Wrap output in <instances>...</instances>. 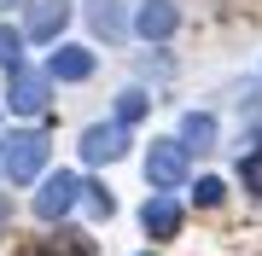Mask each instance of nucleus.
<instances>
[{
	"label": "nucleus",
	"mask_w": 262,
	"mask_h": 256,
	"mask_svg": "<svg viewBox=\"0 0 262 256\" xmlns=\"http://www.w3.org/2000/svg\"><path fill=\"white\" fill-rule=\"evenodd\" d=\"M47 134H35V128H24V134H12L6 140V175L12 180H35L41 169H47Z\"/></svg>",
	"instance_id": "f257e3e1"
},
{
	"label": "nucleus",
	"mask_w": 262,
	"mask_h": 256,
	"mask_svg": "<svg viewBox=\"0 0 262 256\" xmlns=\"http://www.w3.org/2000/svg\"><path fill=\"white\" fill-rule=\"evenodd\" d=\"M187 169H192V152H187L181 140H158V146H151V157H146L151 187H163V192L187 187Z\"/></svg>",
	"instance_id": "f03ea898"
},
{
	"label": "nucleus",
	"mask_w": 262,
	"mask_h": 256,
	"mask_svg": "<svg viewBox=\"0 0 262 256\" xmlns=\"http://www.w3.org/2000/svg\"><path fill=\"white\" fill-rule=\"evenodd\" d=\"M47 87H53V76H47V70H12V94H6V105H12V111H18V117H35L41 111V105H47Z\"/></svg>",
	"instance_id": "7ed1b4c3"
},
{
	"label": "nucleus",
	"mask_w": 262,
	"mask_h": 256,
	"mask_svg": "<svg viewBox=\"0 0 262 256\" xmlns=\"http://www.w3.org/2000/svg\"><path fill=\"white\" fill-rule=\"evenodd\" d=\"M122 152H128V123H99L82 134V157L88 163H117Z\"/></svg>",
	"instance_id": "20e7f679"
},
{
	"label": "nucleus",
	"mask_w": 262,
	"mask_h": 256,
	"mask_svg": "<svg viewBox=\"0 0 262 256\" xmlns=\"http://www.w3.org/2000/svg\"><path fill=\"white\" fill-rule=\"evenodd\" d=\"M76 192H82V180H76V175H47V180H41V192H35V216H41V221H58V216L76 204Z\"/></svg>",
	"instance_id": "39448f33"
},
{
	"label": "nucleus",
	"mask_w": 262,
	"mask_h": 256,
	"mask_svg": "<svg viewBox=\"0 0 262 256\" xmlns=\"http://www.w3.org/2000/svg\"><path fill=\"white\" fill-rule=\"evenodd\" d=\"M70 18V0H29V18H24V35L29 41H53Z\"/></svg>",
	"instance_id": "423d86ee"
},
{
	"label": "nucleus",
	"mask_w": 262,
	"mask_h": 256,
	"mask_svg": "<svg viewBox=\"0 0 262 256\" xmlns=\"http://www.w3.org/2000/svg\"><path fill=\"white\" fill-rule=\"evenodd\" d=\"M82 12H88V29H94L99 41H122V35H128L122 0H82Z\"/></svg>",
	"instance_id": "0eeeda50"
},
{
	"label": "nucleus",
	"mask_w": 262,
	"mask_h": 256,
	"mask_svg": "<svg viewBox=\"0 0 262 256\" xmlns=\"http://www.w3.org/2000/svg\"><path fill=\"white\" fill-rule=\"evenodd\" d=\"M134 29H140L146 41H169V35H175V0H140Z\"/></svg>",
	"instance_id": "6e6552de"
},
{
	"label": "nucleus",
	"mask_w": 262,
	"mask_h": 256,
	"mask_svg": "<svg viewBox=\"0 0 262 256\" xmlns=\"http://www.w3.org/2000/svg\"><path fill=\"white\" fill-rule=\"evenodd\" d=\"M140 227H146L151 239H175V233H181V204L169 198V192H158V198L140 210Z\"/></svg>",
	"instance_id": "1a4fd4ad"
},
{
	"label": "nucleus",
	"mask_w": 262,
	"mask_h": 256,
	"mask_svg": "<svg viewBox=\"0 0 262 256\" xmlns=\"http://www.w3.org/2000/svg\"><path fill=\"white\" fill-rule=\"evenodd\" d=\"M47 76H58V82H88V76H94V53H88V47H58L53 64H47Z\"/></svg>",
	"instance_id": "9d476101"
},
{
	"label": "nucleus",
	"mask_w": 262,
	"mask_h": 256,
	"mask_svg": "<svg viewBox=\"0 0 262 256\" xmlns=\"http://www.w3.org/2000/svg\"><path fill=\"white\" fill-rule=\"evenodd\" d=\"M181 146H187V152H210V146H215V117L192 111L187 123H181Z\"/></svg>",
	"instance_id": "9b49d317"
},
{
	"label": "nucleus",
	"mask_w": 262,
	"mask_h": 256,
	"mask_svg": "<svg viewBox=\"0 0 262 256\" xmlns=\"http://www.w3.org/2000/svg\"><path fill=\"white\" fill-rule=\"evenodd\" d=\"M146 94H140V87H128V94H117V123H140V117H146Z\"/></svg>",
	"instance_id": "f8f14e48"
},
{
	"label": "nucleus",
	"mask_w": 262,
	"mask_h": 256,
	"mask_svg": "<svg viewBox=\"0 0 262 256\" xmlns=\"http://www.w3.org/2000/svg\"><path fill=\"white\" fill-rule=\"evenodd\" d=\"M0 64H6V70L24 64V35H18V29H6V24H0Z\"/></svg>",
	"instance_id": "ddd939ff"
},
{
	"label": "nucleus",
	"mask_w": 262,
	"mask_h": 256,
	"mask_svg": "<svg viewBox=\"0 0 262 256\" xmlns=\"http://www.w3.org/2000/svg\"><path fill=\"white\" fill-rule=\"evenodd\" d=\"M222 192H227L222 175H204V180H198V192H192V204H198V210H215V204H222Z\"/></svg>",
	"instance_id": "4468645a"
},
{
	"label": "nucleus",
	"mask_w": 262,
	"mask_h": 256,
	"mask_svg": "<svg viewBox=\"0 0 262 256\" xmlns=\"http://www.w3.org/2000/svg\"><path fill=\"white\" fill-rule=\"evenodd\" d=\"M82 192H88V210H94V216H111V192H105L99 180H82Z\"/></svg>",
	"instance_id": "2eb2a0df"
},
{
	"label": "nucleus",
	"mask_w": 262,
	"mask_h": 256,
	"mask_svg": "<svg viewBox=\"0 0 262 256\" xmlns=\"http://www.w3.org/2000/svg\"><path fill=\"white\" fill-rule=\"evenodd\" d=\"M245 180H251V192H262V152L245 157Z\"/></svg>",
	"instance_id": "dca6fc26"
},
{
	"label": "nucleus",
	"mask_w": 262,
	"mask_h": 256,
	"mask_svg": "<svg viewBox=\"0 0 262 256\" xmlns=\"http://www.w3.org/2000/svg\"><path fill=\"white\" fill-rule=\"evenodd\" d=\"M0 227H6V204H0Z\"/></svg>",
	"instance_id": "f3484780"
},
{
	"label": "nucleus",
	"mask_w": 262,
	"mask_h": 256,
	"mask_svg": "<svg viewBox=\"0 0 262 256\" xmlns=\"http://www.w3.org/2000/svg\"><path fill=\"white\" fill-rule=\"evenodd\" d=\"M0 6H24V0H0Z\"/></svg>",
	"instance_id": "a211bd4d"
},
{
	"label": "nucleus",
	"mask_w": 262,
	"mask_h": 256,
	"mask_svg": "<svg viewBox=\"0 0 262 256\" xmlns=\"http://www.w3.org/2000/svg\"><path fill=\"white\" fill-rule=\"evenodd\" d=\"M0 169H6V157H0Z\"/></svg>",
	"instance_id": "6ab92c4d"
}]
</instances>
